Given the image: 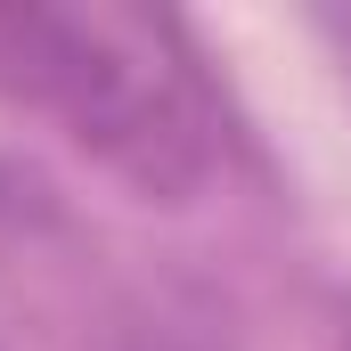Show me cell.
<instances>
[{
	"mask_svg": "<svg viewBox=\"0 0 351 351\" xmlns=\"http://www.w3.org/2000/svg\"><path fill=\"white\" fill-rule=\"evenodd\" d=\"M335 33H343V41H351V25H335Z\"/></svg>",
	"mask_w": 351,
	"mask_h": 351,
	"instance_id": "obj_2",
	"label": "cell"
},
{
	"mask_svg": "<svg viewBox=\"0 0 351 351\" xmlns=\"http://www.w3.org/2000/svg\"><path fill=\"white\" fill-rule=\"evenodd\" d=\"M0 90L139 196L188 204L229 156L204 58L147 8H0Z\"/></svg>",
	"mask_w": 351,
	"mask_h": 351,
	"instance_id": "obj_1",
	"label": "cell"
}]
</instances>
